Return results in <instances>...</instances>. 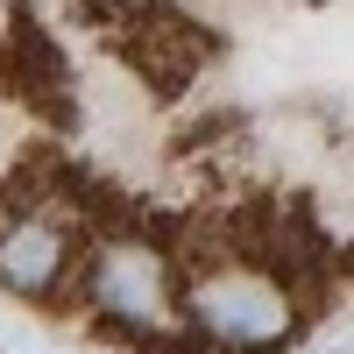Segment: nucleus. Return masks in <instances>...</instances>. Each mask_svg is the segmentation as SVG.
Returning a JSON list of instances; mask_svg holds the SVG:
<instances>
[{
	"label": "nucleus",
	"mask_w": 354,
	"mask_h": 354,
	"mask_svg": "<svg viewBox=\"0 0 354 354\" xmlns=\"http://www.w3.org/2000/svg\"><path fill=\"white\" fill-rule=\"evenodd\" d=\"M192 326L234 354H262V347H283L298 333V305L262 270H213L192 290Z\"/></svg>",
	"instance_id": "1"
},
{
	"label": "nucleus",
	"mask_w": 354,
	"mask_h": 354,
	"mask_svg": "<svg viewBox=\"0 0 354 354\" xmlns=\"http://www.w3.org/2000/svg\"><path fill=\"white\" fill-rule=\"evenodd\" d=\"M93 305L113 326H135V333L170 326V270H163V255L142 248V241H106L100 262H93Z\"/></svg>",
	"instance_id": "2"
},
{
	"label": "nucleus",
	"mask_w": 354,
	"mask_h": 354,
	"mask_svg": "<svg viewBox=\"0 0 354 354\" xmlns=\"http://www.w3.org/2000/svg\"><path fill=\"white\" fill-rule=\"evenodd\" d=\"M64 262H71V241H64L57 220H15V227H0V290L43 298V290L64 283Z\"/></svg>",
	"instance_id": "3"
},
{
	"label": "nucleus",
	"mask_w": 354,
	"mask_h": 354,
	"mask_svg": "<svg viewBox=\"0 0 354 354\" xmlns=\"http://www.w3.org/2000/svg\"><path fill=\"white\" fill-rule=\"evenodd\" d=\"M0 78H8V93H21V100H43L50 85H64V57H57L36 28H15L8 43H0Z\"/></svg>",
	"instance_id": "4"
}]
</instances>
